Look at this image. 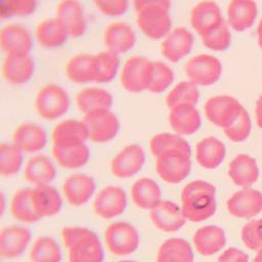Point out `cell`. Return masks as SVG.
Here are the masks:
<instances>
[{
    "mask_svg": "<svg viewBox=\"0 0 262 262\" xmlns=\"http://www.w3.org/2000/svg\"><path fill=\"white\" fill-rule=\"evenodd\" d=\"M228 174L236 185L249 187L257 181L259 176L257 162L249 155H237L229 164Z\"/></svg>",
    "mask_w": 262,
    "mask_h": 262,
    "instance_id": "836d02e7",
    "label": "cell"
},
{
    "mask_svg": "<svg viewBox=\"0 0 262 262\" xmlns=\"http://www.w3.org/2000/svg\"><path fill=\"white\" fill-rule=\"evenodd\" d=\"M252 129V123L249 113L243 110L238 118L228 127L224 128V134L232 142H243L248 139Z\"/></svg>",
    "mask_w": 262,
    "mask_h": 262,
    "instance_id": "7dc6e473",
    "label": "cell"
},
{
    "mask_svg": "<svg viewBox=\"0 0 262 262\" xmlns=\"http://www.w3.org/2000/svg\"><path fill=\"white\" fill-rule=\"evenodd\" d=\"M168 120L172 130L181 136L195 133L202 124L199 111L191 104H178L169 108Z\"/></svg>",
    "mask_w": 262,
    "mask_h": 262,
    "instance_id": "f546056e",
    "label": "cell"
},
{
    "mask_svg": "<svg viewBox=\"0 0 262 262\" xmlns=\"http://www.w3.org/2000/svg\"><path fill=\"white\" fill-rule=\"evenodd\" d=\"M200 95L199 86L186 79L171 87L166 96V104L168 108L178 104L196 105L200 100Z\"/></svg>",
    "mask_w": 262,
    "mask_h": 262,
    "instance_id": "60d3db41",
    "label": "cell"
},
{
    "mask_svg": "<svg viewBox=\"0 0 262 262\" xmlns=\"http://www.w3.org/2000/svg\"><path fill=\"white\" fill-rule=\"evenodd\" d=\"M175 80V74L173 69L164 61H152L151 76L147 91L155 94L163 93L170 90Z\"/></svg>",
    "mask_w": 262,
    "mask_h": 262,
    "instance_id": "ee69618b",
    "label": "cell"
},
{
    "mask_svg": "<svg viewBox=\"0 0 262 262\" xmlns=\"http://www.w3.org/2000/svg\"><path fill=\"white\" fill-rule=\"evenodd\" d=\"M9 210L11 216L20 224H34L40 220L33 208L31 187L19 188L13 193L10 200Z\"/></svg>",
    "mask_w": 262,
    "mask_h": 262,
    "instance_id": "74e56055",
    "label": "cell"
},
{
    "mask_svg": "<svg viewBox=\"0 0 262 262\" xmlns=\"http://www.w3.org/2000/svg\"><path fill=\"white\" fill-rule=\"evenodd\" d=\"M82 119L86 125L88 140L91 142L107 143L113 141L120 133V119L112 108L85 114Z\"/></svg>",
    "mask_w": 262,
    "mask_h": 262,
    "instance_id": "8992f818",
    "label": "cell"
},
{
    "mask_svg": "<svg viewBox=\"0 0 262 262\" xmlns=\"http://www.w3.org/2000/svg\"><path fill=\"white\" fill-rule=\"evenodd\" d=\"M24 155L12 142H0V176L18 174L25 165Z\"/></svg>",
    "mask_w": 262,
    "mask_h": 262,
    "instance_id": "ab89813d",
    "label": "cell"
},
{
    "mask_svg": "<svg viewBox=\"0 0 262 262\" xmlns=\"http://www.w3.org/2000/svg\"><path fill=\"white\" fill-rule=\"evenodd\" d=\"M117 262H137V261H135V260H131V259H126V258H124V259L118 260Z\"/></svg>",
    "mask_w": 262,
    "mask_h": 262,
    "instance_id": "6f0895ef",
    "label": "cell"
},
{
    "mask_svg": "<svg viewBox=\"0 0 262 262\" xmlns=\"http://www.w3.org/2000/svg\"><path fill=\"white\" fill-rule=\"evenodd\" d=\"M193 44L192 32L185 27H176L161 41V54L169 62L176 63L191 52Z\"/></svg>",
    "mask_w": 262,
    "mask_h": 262,
    "instance_id": "d6986e66",
    "label": "cell"
},
{
    "mask_svg": "<svg viewBox=\"0 0 262 262\" xmlns=\"http://www.w3.org/2000/svg\"><path fill=\"white\" fill-rule=\"evenodd\" d=\"M96 9L111 18H118L126 14L130 8L131 0H92Z\"/></svg>",
    "mask_w": 262,
    "mask_h": 262,
    "instance_id": "c3c4849f",
    "label": "cell"
},
{
    "mask_svg": "<svg viewBox=\"0 0 262 262\" xmlns=\"http://www.w3.org/2000/svg\"><path fill=\"white\" fill-rule=\"evenodd\" d=\"M201 40L206 48L215 52H223L231 45V30L225 21L213 32L201 37Z\"/></svg>",
    "mask_w": 262,
    "mask_h": 262,
    "instance_id": "bcb514c9",
    "label": "cell"
},
{
    "mask_svg": "<svg viewBox=\"0 0 262 262\" xmlns=\"http://www.w3.org/2000/svg\"><path fill=\"white\" fill-rule=\"evenodd\" d=\"M149 218L152 224L164 232L178 231L186 220L181 208L171 201H161L158 206L149 211Z\"/></svg>",
    "mask_w": 262,
    "mask_h": 262,
    "instance_id": "83f0119b",
    "label": "cell"
},
{
    "mask_svg": "<svg viewBox=\"0 0 262 262\" xmlns=\"http://www.w3.org/2000/svg\"><path fill=\"white\" fill-rule=\"evenodd\" d=\"M34 107L43 120L55 121L62 118L71 108V96L63 86L47 83L36 93Z\"/></svg>",
    "mask_w": 262,
    "mask_h": 262,
    "instance_id": "3957f363",
    "label": "cell"
},
{
    "mask_svg": "<svg viewBox=\"0 0 262 262\" xmlns=\"http://www.w3.org/2000/svg\"><path fill=\"white\" fill-rule=\"evenodd\" d=\"M62 243L68 262H104V248L96 232L85 226H64Z\"/></svg>",
    "mask_w": 262,
    "mask_h": 262,
    "instance_id": "6da1fadb",
    "label": "cell"
},
{
    "mask_svg": "<svg viewBox=\"0 0 262 262\" xmlns=\"http://www.w3.org/2000/svg\"><path fill=\"white\" fill-rule=\"evenodd\" d=\"M190 168V152L185 150L169 149L156 157V171L167 183H180L188 176Z\"/></svg>",
    "mask_w": 262,
    "mask_h": 262,
    "instance_id": "52a82bcc",
    "label": "cell"
},
{
    "mask_svg": "<svg viewBox=\"0 0 262 262\" xmlns=\"http://www.w3.org/2000/svg\"><path fill=\"white\" fill-rule=\"evenodd\" d=\"M11 142L24 154H40L48 143L46 129L35 122H24L13 131Z\"/></svg>",
    "mask_w": 262,
    "mask_h": 262,
    "instance_id": "e0dca14e",
    "label": "cell"
},
{
    "mask_svg": "<svg viewBox=\"0 0 262 262\" xmlns=\"http://www.w3.org/2000/svg\"><path fill=\"white\" fill-rule=\"evenodd\" d=\"M152 69V60L143 55H132L121 66L119 78L126 92L137 94L147 91Z\"/></svg>",
    "mask_w": 262,
    "mask_h": 262,
    "instance_id": "5b68a950",
    "label": "cell"
},
{
    "mask_svg": "<svg viewBox=\"0 0 262 262\" xmlns=\"http://www.w3.org/2000/svg\"><path fill=\"white\" fill-rule=\"evenodd\" d=\"M107 251L117 257H127L135 253L140 244L137 228L128 221L118 220L110 223L103 234Z\"/></svg>",
    "mask_w": 262,
    "mask_h": 262,
    "instance_id": "277c9868",
    "label": "cell"
},
{
    "mask_svg": "<svg viewBox=\"0 0 262 262\" xmlns=\"http://www.w3.org/2000/svg\"><path fill=\"white\" fill-rule=\"evenodd\" d=\"M226 149L224 143L216 137L203 138L195 146V160L205 169H215L224 160Z\"/></svg>",
    "mask_w": 262,
    "mask_h": 262,
    "instance_id": "d6a6232c",
    "label": "cell"
},
{
    "mask_svg": "<svg viewBox=\"0 0 262 262\" xmlns=\"http://www.w3.org/2000/svg\"><path fill=\"white\" fill-rule=\"evenodd\" d=\"M25 180L33 186L51 184L57 171L54 162L44 154L32 155L23 168Z\"/></svg>",
    "mask_w": 262,
    "mask_h": 262,
    "instance_id": "484cf974",
    "label": "cell"
},
{
    "mask_svg": "<svg viewBox=\"0 0 262 262\" xmlns=\"http://www.w3.org/2000/svg\"><path fill=\"white\" fill-rule=\"evenodd\" d=\"M256 37H257V44L259 48L262 50V16L259 19L256 28Z\"/></svg>",
    "mask_w": 262,
    "mask_h": 262,
    "instance_id": "11a10c76",
    "label": "cell"
},
{
    "mask_svg": "<svg viewBox=\"0 0 262 262\" xmlns=\"http://www.w3.org/2000/svg\"><path fill=\"white\" fill-rule=\"evenodd\" d=\"M261 220V223H262V219H260Z\"/></svg>",
    "mask_w": 262,
    "mask_h": 262,
    "instance_id": "91938a15",
    "label": "cell"
},
{
    "mask_svg": "<svg viewBox=\"0 0 262 262\" xmlns=\"http://www.w3.org/2000/svg\"><path fill=\"white\" fill-rule=\"evenodd\" d=\"M225 233L216 225H207L199 228L193 235L196 251L203 256H211L225 246Z\"/></svg>",
    "mask_w": 262,
    "mask_h": 262,
    "instance_id": "e575fe53",
    "label": "cell"
},
{
    "mask_svg": "<svg viewBox=\"0 0 262 262\" xmlns=\"http://www.w3.org/2000/svg\"><path fill=\"white\" fill-rule=\"evenodd\" d=\"M7 208V201H6V195L5 193L0 189V219L3 217L5 214Z\"/></svg>",
    "mask_w": 262,
    "mask_h": 262,
    "instance_id": "db71d44e",
    "label": "cell"
},
{
    "mask_svg": "<svg viewBox=\"0 0 262 262\" xmlns=\"http://www.w3.org/2000/svg\"><path fill=\"white\" fill-rule=\"evenodd\" d=\"M244 108L243 104L235 97L228 94L214 95L204 104L207 119L215 126L223 129L230 126Z\"/></svg>",
    "mask_w": 262,
    "mask_h": 262,
    "instance_id": "8fae6325",
    "label": "cell"
},
{
    "mask_svg": "<svg viewBox=\"0 0 262 262\" xmlns=\"http://www.w3.org/2000/svg\"><path fill=\"white\" fill-rule=\"evenodd\" d=\"M190 245L183 238L172 237L163 242L158 250L156 262H192Z\"/></svg>",
    "mask_w": 262,
    "mask_h": 262,
    "instance_id": "f35d334b",
    "label": "cell"
},
{
    "mask_svg": "<svg viewBox=\"0 0 262 262\" xmlns=\"http://www.w3.org/2000/svg\"><path fill=\"white\" fill-rule=\"evenodd\" d=\"M149 149L155 158L169 149H181L191 152L189 143L175 132H162L154 135L149 140Z\"/></svg>",
    "mask_w": 262,
    "mask_h": 262,
    "instance_id": "f6af8a7d",
    "label": "cell"
},
{
    "mask_svg": "<svg viewBox=\"0 0 262 262\" xmlns=\"http://www.w3.org/2000/svg\"><path fill=\"white\" fill-rule=\"evenodd\" d=\"M29 260L30 262H61V247L52 236L40 235L30 246Z\"/></svg>",
    "mask_w": 262,
    "mask_h": 262,
    "instance_id": "8d00e7d4",
    "label": "cell"
},
{
    "mask_svg": "<svg viewBox=\"0 0 262 262\" xmlns=\"http://www.w3.org/2000/svg\"><path fill=\"white\" fill-rule=\"evenodd\" d=\"M35 38L23 24L9 23L0 27V50L5 54L31 53Z\"/></svg>",
    "mask_w": 262,
    "mask_h": 262,
    "instance_id": "4fadbf2b",
    "label": "cell"
},
{
    "mask_svg": "<svg viewBox=\"0 0 262 262\" xmlns=\"http://www.w3.org/2000/svg\"><path fill=\"white\" fill-rule=\"evenodd\" d=\"M218 262H249V257L236 248H229L218 257Z\"/></svg>",
    "mask_w": 262,
    "mask_h": 262,
    "instance_id": "f907efd6",
    "label": "cell"
},
{
    "mask_svg": "<svg viewBox=\"0 0 262 262\" xmlns=\"http://www.w3.org/2000/svg\"><path fill=\"white\" fill-rule=\"evenodd\" d=\"M102 40L106 50L122 55L134 48L137 42V36L130 24L116 20L106 26L103 31Z\"/></svg>",
    "mask_w": 262,
    "mask_h": 262,
    "instance_id": "ffe728a7",
    "label": "cell"
},
{
    "mask_svg": "<svg viewBox=\"0 0 262 262\" xmlns=\"http://www.w3.org/2000/svg\"><path fill=\"white\" fill-rule=\"evenodd\" d=\"M187 80L200 86H212L221 78L223 66L215 55L200 53L190 57L184 67Z\"/></svg>",
    "mask_w": 262,
    "mask_h": 262,
    "instance_id": "ba28073f",
    "label": "cell"
},
{
    "mask_svg": "<svg viewBox=\"0 0 262 262\" xmlns=\"http://www.w3.org/2000/svg\"><path fill=\"white\" fill-rule=\"evenodd\" d=\"M145 158V151L140 144H126L113 157L110 164L111 173L119 179L131 178L143 168Z\"/></svg>",
    "mask_w": 262,
    "mask_h": 262,
    "instance_id": "7c38bea8",
    "label": "cell"
},
{
    "mask_svg": "<svg viewBox=\"0 0 262 262\" xmlns=\"http://www.w3.org/2000/svg\"><path fill=\"white\" fill-rule=\"evenodd\" d=\"M35 41L44 49L54 50L62 47L71 38L56 16L41 20L34 32Z\"/></svg>",
    "mask_w": 262,
    "mask_h": 262,
    "instance_id": "4316f807",
    "label": "cell"
},
{
    "mask_svg": "<svg viewBox=\"0 0 262 262\" xmlns=\"http://www.w3.org/2000/svg\"><path fill=\"white\" fill-rule=\"evenodd\" d=\"M93 211L101 219L121 216L128 207V195L122 186L111 184L99 189L93 198Z\"/></svg>",
    "mask_w": 262,
    "mask_h": 262,
    "instance_id": "30bf717a",
    "label": "cell"
},
{
    "mask_svg": "<svg viewBox=\"0 0 262 262\" xmlns=\"http://www.w3.org/2000/svg\"><path fill=\"white\" fill-rule=\"evenodd\" d=\"M254 262H262V249L258 250V253L254 258Z\"/></svg>",
    "mask_w": 262,
    "mask_h": 262,
    "instance_id": "9f6ffc18",
    "label": "cell"
},
{
    "mask_svg": "<svg viewBox=\"0 0 262 262\" xmlns=\"http://www.w3.org/2000/svg\"><path fill=\"white\" fill-rule=\"evenodd\" d=\"M64 74L74 84H96L97 62L96 54L78 53L73 55L66 63Z\"/></svg>",
    "mask_w": 262,
    "mask_h": 262,
    "instance_id": "cb8c5ba5",
    "label": "cell"
},
{
    "mask_svg": "<svg viewBox=\"0 0 262 262\" xmlns=\"http://www.w3.org/2000/svg\"><path fill=\"white\" fill-rule=\"evenodd\" d=\"M136 25L148 39L162 41L173 29L170 9L161 6L139 9L136 11Z\"/></svg>",
    "mask_w": 262,
    "mask_h": 262,
    "instance_id": "9c48e42d",
    "label": "cell"
},
{
    "mask_svg": "<svg viewBox=\"0 0 262 262\" xmlns=\"http://www.w3.org/2000/svg\"><path fill=\"white\" fill-rule=\"evenodd\" d=\"M131 3L135 11L149 6H161L167 9H171V0H131Z\"/></svg>",
    "mask_w": 262,
    "mask_h": 262,
    "instance_id": "816d5d0a",
    "label": "cell"
},
{
    "mask_svg": "<svg viewBox=\"0 0 262 262\" xmlns=\"http://www.w3.org/2000/svg\"><path fill=\"white\" fill-rule=\"evenodd\" d=\"M258 16V5L255 0H229L226 7L225 21L234 32L251 29Z\"/></svg>",
    "mask_w": 262,
    "mask_h": 262,
    "instance_id": "d4e9b609",
    "label": "cell"
},
{
    "mask_svg": "<svg viewBox=\"0 0 262 262\" xmlns=\"http://www.w3.org/2000/svg\"><path fill=\"white\" fill-rule=\"evenodd\" d=\"M97 62V85L108 84L119 77L121 70L120 55L106 49L96 53Z\"/></svg>",
    "mask_w": 262,
    "mask_h": 262,
    "instance_id": "b9f144b4",
    "label": "cell"
},
{
    "mask_svg": "<svg viewBox=\"0 0 262 262\" xmlns=\"http://www.w3.org/2000/svg\"><path fill=\"white\" fill-rule=\"evenodd\" d=\"M52 157L55 163L67 170H78L90 160V148L87 142L52 143Z\"/></svg>",
    "mask_w": 262,
    "mask_h": 262,
    "instance_id": "7402d4cb",
    "label": "cell"
},
{
    "mask_svg": "<svg viewBox=\"0 0 262 262\" xmlns=\"http://www.w3.org/2000/svg\"><path fill=\"white\" fill-rule=\"evenodd\" d=\"M38 6L39 0H0V20L30 17Z\"/></svg>",
    "mask_w": 262,
    "mask_h": 262,
    "instance_id": "7bdbcfd3",
    "label": "cell"
},
{
    "mask_svg": "<svg viewBox=\"0 0 262 262\" xmlns=\"http://www.w3.org/2000/svg\"><path fill=\"white\" fill-rule=\"evenodd\" d=\"M226 205L232 216L251 218L262 211V193L259 190L245 187L228 199Z\"/></svg>",
    "mask_w": 262,
    "mask_h": 262,
    "instance_id": "f1b7e54d",
    "label": "cell"
},
{
    "mask_svg": "<svg viewBox=\"0 0 262 262\" xmlns=\"http://www.w3.org/2000/svg\"><path fill=\"white\" fill-rule=\"evenodd\" d=\"M215 186L204 180L187 183L181 191V211L185 219L200 222L214 215L216 211Z\"/></svg>",
    "mask_w": 262,
    "mask_h": 262,
    "instance_id": "7a4b0ae2",
    "label": "cell"
},
{
    "mask_svg": "<svg viewBox=\"0 0 262 262\" xmlns=\"http://www.w3.org/2000/svg\"><path fill=\"white\" fill-rule=\"evenodd\" d=\"M189 21L193 31L200 37H203L224 24L225 18L217 2L203 0L192 7Z\"/></svg>",
    "mask_w": 262,
    "mask_h": 262,
    "instance_id": "9a60e30c",
    "label": "cell"
},
{
    "mask_svg": "<svg viewBox=\"0 0 262 262\" xmlns=\"http://www.w3.org/2000/svg\"><path fill=\"white\" fill-rule=\"evenodd\" d=\"M62 195L72 207H82L96 193L95 179L81 172L72 173L62 183Z\"/></svg>",
    "mask_w": 262,
    "mask_h": 262,
    "instance_id": "2e32d148",
    "label": "cell"
},
{
    "mask_svg": "<svg viewBox=\"0 0 262 262\" xmlns=\"http://www.w3.org/2000/svg\"><path fill=\"white\" fill-rule=\"evenodd\" d=\"M255 117H256V123L258 127L262 129V94H260L256 100Z\"/></svg>",
    "mask_w": 262,
    "mask_h": 262,
    "instance_id": "f5cc1de1",
    "label": "cell"
},
{
    "mask_svg": "<svg viewBox=\"0 0 262 262\" xmlns=\"http://www.w3.org/2000/svg\"><path fill=\"white\" fill-rule=\"evenodd\" d=\"M31 199L34 211L40 220L56 216L63 206L61 193L52 184L32 186Z\"/></svg>",
    "mask_w": 262,
    "mask_h": 262,
    "instance_id": "603a6c76",
    "label": "cell"
},
{
    "mask_svg": "<svg viewBox=\"0 0 262 262\" xmlns=\"http://www.w3.org/2000/svg\"><path fill=\"white\" fill-rule=\"evenodd\" d=\"M1 260H2V258H1V256H0V262H1Z\"/></svg>",
    "mask_w": 262,
    "mask_h": 262,
    "instance_id": "680465c9",
    "label": "cell"
},
{
    "mask_svg": "<svg viewBox=\"0 0 262 262\" xmlns=\"http://www.w3.org/2000/svg\"><path fill=\"white\" fill-rule=\"evenodd\" d=\"M130 198L139 209L150 211L162 201V191L156 180L149 177H141L132 183Z\"/></svg>",
    "mask_w": 262,
    "mask_h": 262,
    "instance_id": "1f68e13d",
    "label": "cell"
},
{
    "mask_svg": "<svg viewBox=\"0 0 262 262\" xmlns=\"http://www.w3.org/2000/svg\"><path fill=\"white\" fill-rule=\"evenodd\" d=\"M32 244V232L24 224H11L0 229V256L16 259L25 254Z\"/></svg>",
    "mask_w": 262,
    "mask_h": 262,
    "instance_id": "5bb4252c",
    "label": "cell"
},
{
    "mask_svg": "<svg viewBox=\"0 0 262 262\" xmlns=\"http://www.w3.org/2000/svg\"><path fill=\"white\" fill-rule=\"evenodd\" d=\"M52 143L87 142L88 133L83 119H64L59 121L51 133Z\"/></svg>",
    "mask_w": 262,
    "mask_h": 262,
    "instance_id": "d590c367",
    "label": "cell"
},
{
    "mask_svg": "<svg viewBox=\"0 0 262 262\" xmlns=\"http://www.w3.org/2000/svg\"><path fill=\"white\" fill-rule=\"evenodd\" d=\"M113 104V94L106 88L101 86H86L76 95V105L83 115L98 110L112 108Z\"/></svg>",
    "mask_w": 262,
    "mask_h": 262,
    "instance_id": "4dcf8cb0",
    "label": "cell"
},
{
    "mask_svg": "<svg viewBox=\"0 0 262 262\" xmlns=\"http://www.w3.org/2000/svg\"><path fill=\"white\" fill-rule=\"evenodd\" d=\"M36 72V61L28 54L5 55L1 64L3 79L10 85L23 86L28 84Z\"/></svg>",
    "mask_w": 262,
    "mask_h": 262,
    "instance_id": "ac0fdd59",
    "label": "cell"
},
{
    "mask_svg": "<svg viewBox=\"0 0 262 262\" xmlns=\"http://www.w3.org/2000/svg\"><path fill=\"white\" fill-rule=\"evenodd\" d=\"M242 239L251 250L262 249V223L260 219L252 220L243 227Z\"/></svg>",
    "mask_w": 262,
    "mask_h": 262,
    "instance_id": "681fc988",
    "label": "cell"
},
{
    "mask_svg": "<svg viewBox=\"0 0 262 262\" xmlns=\"http://www.w3.org/2000/svg\"><path fill=\"white\" fill-rule=\"evenodd\" d=\"M55 16L63 25L71 38H80L87 32V15L80 0H59Z\"/></svg>",
    "mask_w": 262,
    "mask_h": 262,
    "instance_id": "44dd1931",
    "label": "cell"
}]
</instances>
